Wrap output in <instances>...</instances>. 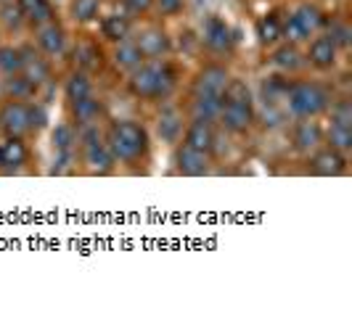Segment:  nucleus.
<instances>
[{
    "label": "nucleus",
    "mask_w": 352,
    "mask_h": 309,
    "mask_svg": "<svg viewBox=\"0 0 352 309\" xmlns=\"http://www.w3.org/2000/svg\"><path fill=\"white\" fill-rule=\"evenodd\" d=\"M217 119L226 124L230 133H247L254 122V101H252V90L244 80H228V85L223 90V106H220V117Z\"/></svg>",
    "instance_id": "f257e3e1"
},
{
    "label": "nucleus",
    "mask_w": 352,
    "mask_h": 309,
    "mask_svg": "<svg viewBox=\"0 0 352 309\" xmlns=\"http://www.w3.org/2000/svg\"><path fill=\"white\" fill-rule=\"evenodd\" d=\"M130 93L135 98H167L173 90H175V71L170 64H159V61H151V64H138L130 74Z\"/></svg>",
    "instance_id": "f03ea898"
},
{
    "label": "nucleus",
    "mask_w": 352,
    "mask_h": 309,
    "mask_svg": "<svg viewBox=\"0 0 352 309\" xmlns=\"http://www.w3.org/2000/svg\"><path fill=\"white\" fill-rule=\"evenodd\" d=\"M106 143L114 161H124V164H135L148 154V133L138 122H114Z\"/></svg>",
    "instance_id": "7ed1b4c3"
},
{
    "label": "nucleus",
    "mask_w": 352,
    "mask_h": 309,
    "mask_svg": "<svg viewBox=\"0 0 352 309\" xmlns=\"http://www.w3.org/2000/svg\"><path fill=\"white\" fill-rule=\"evenodd\" d=\"M286 101H289V111L294 117L313 119L320 111L329 108V93L323 87L313 85V82H297V85H289Z\"/></svg>",
    "instance_id": "20e7f679"
},
{
    "label": "nucleus",
    "mask_w": 352,
    "mask_h": 309,
    "mask_svg": "<svg viewBox=\"0 0 352 309\" xmlns=\"http://www.w3.org/2000/svg\"><path fill=\"white\" fill-rule=\"evenodd\" d=\"M320 21H323V14L318 11L316 5H307V3H305V5H300V8L289 16V21L283 24L281 37H286L289 43L307 40V37L320 27Z\"/></svg>",
    "instance_id": "39448f33"
},
{
    "label": "nucleus",
    "mask_w": 352,
    "mask_h": 309,
    "mask_svg": "<svg viewBox=\"0 0 352 309\" xmlns=\"http://www.w3.org/2000/svg\"><path fill=\"white\" fill-rule=\"evenodd\" d=\"M0 130L8 137H21L30 130V106L21 101H8L0 108Z\"/></svg>",
    "instance_id": "423d86ee"
},
{
    "label": "nucleus",
    "mask_w": 352,
    "mask_h": 309,
    "mask_svg": "<svg viewBox=\"0 0 352 309\" xmlns=\"http://www.w3.org/2000/svg\"><path fill=\"white\" fill-rule=\"evenodd\" d=\"M85 164L93 172H101V174L111 172V167H114V156L109 151V143H104L96 130L85 133Z\"/></svg>",
    "instance_id": "0eeeda50"
},
{
    "label": "nucleus",
    "mask_w": 352,
    "mask_h": 309,
    "mask_svg": "<svg viewBox=\"0 0 352 309\" xmlns=\"http://www.w3.org/2000/svg\"><path fill=\"white\" fill-rule=\"evenodd\" d=\"M310 170H313V174H320V177H336V174H344L347 159H344L342 151H336V148H323V151H318L313 156Z\"/></svg>",
    "instance_id": "6e6552de"
},
{
    "label": "nucleus",
    "mask_w": 352,
    "mask_h": 309,
    "mask_svg": "<svg viewBox=\"0 0 352 309\" xmlns=\"http://www.w3.org/2000/svg\"><path fill=\"white\" fill-rule=\"evenodd\" d=\"M228 80H230L228 71L223 67H204L196 74L194 93H201V95H223Z\"/></svg>",
    "instance_id": "1a4fd4ad"
},
{
    "label": "nucleus",
    "mask_w": 352,
    "mask_h": 309,
    "mask_svg": "<svg viewBox=\"0 0 352 309\" xmlns=\"http://www.w3.org/2000/svg\"><path fill=\"white\" fill-rule=\"evenodd\" d=\"M175 161H177V172H183V174H188V177H201V174L210 172V159H207V154L188 148L186 143L180 146Z\"/></svg>",
    "instance_id": "9d476101"
},
{
    "label": "nucleus",
    "mask_w": 352,
    "mask_h": 309,
    "mask_svg": "<svg viewBox=\"0 0 352 309\" xmlns=\"http://www.w3.org/2000/svg\"><path fill=\"white\" fill-rule=\"evenodd\" d=\"M186 146L201 151V154H210L212 146H214V130H212V122L194 119L188 124V133H186Z\"/></svg>",
    "instance_id": "9b49d317"
},
{
    "label": "nucleus",
    "mask_w": 352,
    "mask_h": 309,
    "mask_svg": "<svg viewBox=\"0 0 352 309\" xmlns=\"http://www.w3.org/2000/svg\"><path fill=\"white\" fill-rule=\"evenodd\" d=\"M320 140H323V133H320L318 122H300V124L294 127V133H292V143H294V148H297L300 154L316 151L318 146H320Z\"/></svg>",
    "instance_id": "f8f14e48"
},
{
    "label": "nucleus",
    "mask_w": 352,
    "mask_h": 309,
    "mask_svg": "<svg viewBox=\"0 0 352 309\" xmlns=\"http://www.w3.org/2000/svg\"><path fill=\"white\" fill-rule=\"evenodd\" d=\"M204 43H207V48H212V51H217V53L228 51L230 43H233L230 27L223 19L210 16L207 19V27H204Z\"/></svg>",
    "instance_id": "ddd939ff"
},
{
    "label": "nucleus",
    "mask_w": 352,
    "mask_h": 309,
    "mask_svg": "<svg viewBox=\"0 0 352 309\" xmlns=\"http://www.w3.org/2000/svg\"><path fill=\"white\" fill-rule=\"evenodd\" d=\"M138 48H141L143 58H162V56H167L170 53V37L162 32V30H146V32L138 37V43H135Z\"/></svg>",
    "instance_id": "4468645a"
},
{
    "label": "nucleus",
    "mask_w": 352,
    "mask_h": 309,
    "mask_svg": "<svg viewBox=\"0 0 352 309\" xmlns=\"http://www.w3.org/2000/svg\"><path fill=\"white\" fill-rule=\"evenodd\" d=\"M27 159H30V151L19 137H8L6 143H0V167L19 170L27 164Z\"/></svg>",
    "instance_id": "2eb2a0df"
},
{
    "label": "nucleus",
    "mask_w": 352,
    "mask_h": 309,
    "mask_svg": "<svg viewBox=\"0 0 352 309\" xmlns=\"http://www.w3.org/2000/svg\"><path fill=\"white\" fill-rule=\"evenodd\" d=\"M37 45L48 53V56H58V53H64V45H67L64 30H61L58 24H53V21L43 24V27H40V32H37Z\"/></svg>",
    "instance_id": "dca6fc26"
},
{
    "label": "nucleus",
    "mask_w": 352,
    "mask_h": 309,
    "mask_svg": "<svg viewBox=\"0 0 352 309\" xmlns=\"http://www.w3.org/2000/svg\"><path fill=\"white\" fill-rule=\"evenodd\" d=\"M336 48H339V45L331 40V34L316 37L313 45H310V61H313L318 69H331L336 61Z\"/></svg>",
    "instance_id": "f3484780"
},
{
    "label": "nucleus",
    "mask_w": 352,
    "mask_h": 309,
    "mask_svg": "<svg viewBox=\"0 0 352 309\" xmlns=\"http://www.w3.org/2000/svg\"><path fill=\"white\" fill-rule=\"evenodd\" d=\"M19 14L30 24L43 27V24L53 21V5L48 0H19Z\"/></svg>",
    "instance_id": "a211bd4d"
},
{
    "label": "nucleus",
    "mask_w": 352,
    "mask_h": 309,
    "mask_svg": "<svg viewBox=\"0 0 352 309\" xmlns=\"http://www.w3.org/2000/svg\"><path fill=\"white\" fill-rule=\"evenodd\" d=\"M159 137L164 143H177L180 140V133H183V117L177 108H164L162 117H159Z\"/></svg>",
    "instance_id": "6ab92c4d"
},
{
    "label": "nucleus",
    "mask_w": 352,
    "mask_h": 309,
    "mask_svg": "<svg viewBox=\"0 0 352 309\" xmlns=\"http://www.w3.org/2000/svg\"><path fill=\"white\" fill-rule=\"evenodd\" d=\"M21 58H24V64H21V74L32 82V85H40V82H45L48 77H51V69H48V64L43 61V58H37L32 51H21Z\"/></svg>",
    "instance_id": "aec40b11"
},
{
    "label": "nucleus",
    "mask_w": 352,
    "mask_h": 309,
    "mask_svg": "<svg viewBox=\"0 0 352 309\" xmlns=\"http://www.w3.org/2000/svg\"><path fill=\"white\" fill-rule=\"evenodd\" d=\"M220 106H223V95H201V93H194V119H204V122H214L220 117Z\"/></svg>",
    "instance_id": "412c9836"
},
{
    "label": "nucleus",
    "mask_w": 352,
    "mask_h": 309,
    "mask_svg": "<svg viewBox=\"0 0 352 309\" xmlns=\"http://www.w3.org/2000/svg\"><path fill=\"white\" fill-rule=\"evenodd\" d=\"M101 32L111 43H122V40H127V34H130V19L120 16V14H111V16H106L101 21Z\"/></svg>",
    "instance_id": "4be33fe9"
},
{
    "label": "nucleus",
    "mask_w": 352,
    "mask_h": 309,
    "mask_svg": "<svg viewBox=\"0 0 352 309\" xmlns=\"http://www.w3.org/2000/svg\"><path fill=\"white\" fill-rule=\"evenodd\" d=\"M101 111H104V106H101V101H96L93 95L72 103V114H74L77 124H90L93 119H98Z\"/></svg>",
    "instance_id": "5701e85b"
},
{
    "label": "nucleus",
    "mask_w": 352,
    "mask_h": 309,
    "mask_svg": "<svg viewBox=\"0 0 352 309\" xmlns=\"http://www.w3.org/2000/svg\"><path fill=\"white\" fill-rule=\"evenodd\" d=\"M35 87L37 85H32L21 71L19 74H8V80H6V95L11 101H21V98H30L35 93Z\"/></svg>",
    "instance_id": "b1692460"
},
{
    "label": "nucleus",
    "mask_w": 352,
    "mask_h": 309,
    "mask_svg": "<svg viewBox=\"0 0 352 309\" xmlns=\"http://www.w3.org/2000/svg\"><path fill=\"white\" fill-rule=\"evenodd\" d=\"M281 30H283V24L276 14H267V16H263L257 21V37H260L263 45H273V43L281 37Z\"/></svg>",
    "instance_id": "393cba45"
},
{
    "label": "nucleus",
    "mask_w": 352,
    "mask_h": 309,
    "mask_svg": "<svg viewBox=\"0 0 352 309\" xmlns=\"http://www.w3.org/2000/svg\"><path fill=\"white\" fill-rule=\"evenodd\" d=\"M141 61H143L141 48H138L135 43L122 40V43H120V48H117V53H114V64H117L120 69H135Z\"/></svg>",
    "instance_id": "a878e982"
},
{
    "label": "nucleus",
    "mask_w": 352,
    "mask_h": 309,
    "mask_svg": "<svg viewBox=\"0 0 352 309\" xmlns=\"http://www.w3.org/2000/svg\"><path fill=\"white\" fill-rule=\"evenodd\" d=\"M90 80L82 74V71H77V74H72L69 80H67V87H64V93H67V98L69 103L80 101V98H88L90 95Z\"/></svg>",
    "instance_id": "bb28decb"
},
{
    "label": "nucleus",
    "mask_w": 352,
    "mask_h": 309,
    "mask_svg": "<svg viewBox=\"0 0 352 309\" xmlns=\"http://www.w3.org/2000/svg\"><path fill=\"white\" fill-rule=\"evenodd\" d=\"M273 64L283 69V71H294V69L300 67V51L294 45H281L278 51L273 53Z\"/></svg>",
    "instance_id": "cd10ccee"
},
{
    "label": "nucleus",
    "mask_w": 352,
    "mask_h": 309,
    "mask_svg": "<svg viewBox=\"0 0 352 309\" xmlns=\"http://www.w3.org/2000/svg\"><path fill=\"white\" fill-rule=\"evenodd\" d=\"M329 143H331V148L342 151V154H347V151L352 148V127L331 124V130H329Z\"/></svg>",
    "instance_id": "c85d7f7f"
},
{
    "label": "nucleus",
    "mask_w": 352,
    "mask_h": 309,
    "mask_svg": "<svg viewBox=\"0 0 352 309\" xmlns=\"http://www.w3.org/2000/svg\"><path fill=\"white\" fill-rule=\"evenodd\" d=\"M21 64H24L21 51H16V48H0V71L3 74H19Z\"/></svg>",
    "instance_id": "c756f323"
},
{
    "label": "nucleus",
    "mask_w": 352,
    "mask_h": 309,
    "mask_svg": "<svg viewBox=\"0 0 352 309\" xmlns=\"http://www.w3.org/2000/svg\"><path fill=\"white\" fill-rule=\"evenodd\" d=\"M98 8H101V0H74L72 14L77 21H93L98 16Z\"/></svg>",
    "instance_id": "7c9ffc66"
},
{
    "label": "nucleus",
    "mask_w": 352,
    "mask_h": 309,
    "mask_svg": "<svg viewBox=\"0 0 352 309\" xmlns=\"http://www.w3.org/2000/svg\"><path fill=\"white\" fill-rule=\"evenodd\" d=\"M74 56H77V64H80L82 69H98L101 67V51H98L96 45H90V43L88 45H80Z\"/></svg>",
    "instance_id": "2f4dec72"
},
{
    "label": "nucleus",
    "mask_w": 352,
    "mask_h": 309,
    "mask_svg": "<svg viewBox=\"0 0 352 309\" xmlns=\"http://www.w3.org/2000/svg\"><path fill=\"white\" fill-rule=\"evenodd\" d=\"M74 130H72L69 124H58L56 130H53V146H56V151H72V146H74Z\"/></svg>",
    "instance_id": "473e14b6"
},
{
    "label": "nucleus",
    "mask_w": 352,
    "mask_h": 309,
    "mask_svg": "<svg viewBox=\"0 0 352 309\" xmlns=\"http://www.w3.org/2000/svg\"><path fill=\"white\" fill-rule=\"evenodd\" d=\"M331 124L352 127V103L350 101H339L334 108H331Z\"/></svg>",
    "instance_id": "72a5a7b5"
},
{
    "label": "nucleus",
    "mask_w": 352,
    "mask_h": 309,
    "mask_svg": "<svg viewBox=\"0 0 352 309\" xmlns=\"http://www.w3.org/2000/svg\"><path fill=\"white\" fill-rule=\"evenodd\" d=\"M45 122H48L45 108H43V106H30V130H40V127H45Z\"/></svg>",
    "instance_id": "f704fd0d"
},
{
    "label": "nucleus",
    "mask_w": 352,
    "mask_h": 309,
    "mask_svg": "<svg viewBox=\"0 0 352 309\" xmlns=\"http://www.w3.org/2000/svg\"><path fill=\"white\" fill-rule=\"evenodd\" d=\"M157 5L164 16H175L183 11V0H157Z\"/></svg>",
    "instance_id": "c9c22d12"
},
{
    "label": "nucleus",
    "mask_w": 352,
    "mask_h": 309,
    "mask_svg": "<svg viewBox=\"0 0 352 309\" xmlns=\"http://www.w3.org/2000/svg\"><path fill=\"white\" fill-rule=\"evenodd\" d=\"M331 40H334L336 45H350V27H344V24H339V27H334L331 30Z\"/></svg>",
    "instance_id": "e433bc0d"
},
{
    "label": "nucleus",
    "mask_w": 352,
    "mask_h": 309,
    "mask_svg": "<svg viewBox=\"0 0 352 309\" xmlns=\"http://www.w3.org/2000/svg\"><path fill=\"white\" fill-rule=\"evenodd\" d=\"M127 3V8L133 11V14H143V11H148L151 8V3L154 0H124Z\"/></svg>",
    "instance_id": "4c0bfd02"
}]
</instances>
